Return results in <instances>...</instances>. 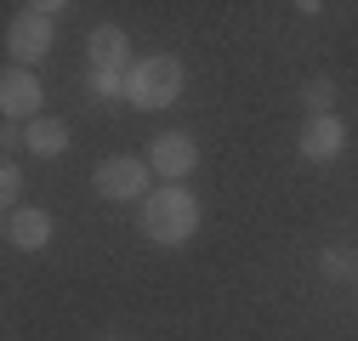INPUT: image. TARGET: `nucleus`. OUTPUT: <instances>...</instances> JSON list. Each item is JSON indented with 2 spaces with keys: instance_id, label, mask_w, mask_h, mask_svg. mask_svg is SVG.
Here are the masks:
<instances>
[{
  "instance_id": "f257e3e1",
  "label": "nucleus",
  "mask_w": 358,
  "mask_h": 341,
  "mask_svg": "<svg viewBox=\"0 0 358 341\" xmlns=\"http://www.w3.org/2000/svg\"><path fill=\"white\" fill-rule=\"evenodd\" d=\"M194 228H199V199L182 188V182H165L159 194H148L143 199V233L154 239V245H188L194 239Z\"/></svg>"
},
{
  "instance_id": "f03ea898",
  "label": "nucleus",
  "mask_w": 358,
  "mask_h": 341,
  "mask_svg": "<svg viewBox=\"0 0 358 341\" xmlns=\"http://www.w3.org/2000/svg\"><path fill=\"white\" fill-rule=\"evenodd\" d=\"M182 63H176L171 52H159V57H143L137 68H131V103L137 108H171L176 97H182Z\"/></svg>"
},
{
  "instance_id": "7ed1b4c3",
  "label": "nucleus",
  "mask_w": 358,
  "mask_h": 341,
  "mask_svg": "<svg viewBox=\"0 0 358 341\" xmlns=\"http://www.w3.org/2000/svg\"><path fill=\"white\" fill-rule=\"evenodd\" d=\"M6 52H12V68H34L40 57L52 52V17H40L34 6H23L6 23Z\"/></svg>"
},
{
  "instance_id": "20e7f679",
  "label": "nucleus",
  "mask_w": 358,
  "mask_h": 341,
  "mask_svg": "<svg viewBox=\"0 0 358 341\" xmlns=\"http://www.w3.org/2000/svg\"><path fill=\"white\" fill-rule=\"evenodd\" d=\"M92 188H97L103 199H148V165L114 154V159H103V165L92 170Z\"/></svg>"
},
{
  "instance_id": "39448f33",
  "label": "nucleus",
  "mask_w": 358,
  "mask_h": 341,
  "mask_svg": "<svg viewBox=\"0 0 358 341\" xmlns=\"http://www.w3.org/2000/svg\"><path fill=\"white\" fill-rule=\"evenodd\" d=\"M40 103H46V92H40V80H34V68H6L0 74V108H6V119L17 125H34L40 119Z\"/></svg>"
},
{
  "instance_id": "423d86ee",
  "label": "nucleus",
  "mask_w": 358,
  "mask_h": 341,
  "mask_svg": "<svg viewBox=\"0 0 358 341\" xmlns=\"http://www.w3.org/2000/svg\"><path fill=\"white\" fill-rule=\"evenodd\" d=\"M341 148H347V119H341V114H313V119L301 125V159L330 165Z\"/></svg>"
},
{
  "instance_id": "0eeeda50",
  "label": "nucleus",
  "mask_w": 358,
  "mask_h": 341,
  "mask_svg": "<svg viewBox=\"0 0 358 341\" xmlns=\"http://www.w3.org/2000/svg\"><path fill=\"white\" fill-rule=\"evenodd\" d=\"M148 165L159 170L165 182H182L188 170L199 165V148H194V137H182V131H159V137H154V154H148Z\"/></svg>"
},
{
  "instance_id": "6e6552de",
  "label": "nucleus",
  "mask_w": 358,
  "mask_h": 341,
  "mask_svg": "<svg viewBox=\"0 0 358 341\" xmlns=\"http://www.w3.org/2000/svg\"><path fill=\"white\" fill-rule=\"evenodd\" d=\"M6 239L17 245V250H46L52 245V217L40 205H17L12 217H6Z\"/></svg>"
},
{
  "instance_id": "1a4fd4ad",
  "label": "nucleus",
  "mask_w": 358,
  "mask_h": 341,
  "mask_svg": "<svg viewBox=\"0 0 358 341\" xmlns=\"http://www.w3.org/2000/svg\"><path fill=\"white\" fill-rule=\"evenodd\" d=\"M23 148H29L34 159H57V154L69 148V125L52 119V114H40L34 125H23Z\"/></svg>"
},
{
  "instance_id": "9d476101",
  "label": "nucleus",
  "mask_w": 358,
  "mask_h": 341,
  "mask_svg": "<svg viewBox=\"0 0 358 341\" xmlns=\"http://www.w3.org/2000/svg\"><path fill=\"white\" fill-rule=\"evenodd\" d=\"M85 57H92L97 68H125V29L97 23V29H92V40H85Z\"/></svg>"
},
{
  "instance_id": "9b49d317",
  "label": "nucleus",
  "mask_w": 358,
  "mask_h": 341,
  "mask_svg": "<svg viewBox=\"0 0 358 341\" xmlns=\"http://www.w3.org/2000/svg\"><path fill=\"white\" fill-rule=\"evenodd\" d=\"M301 103H307V119H313V114H330V103H336V80H330V74H313V80L301 85Z\"/></svg>"
},
{
  "instance_id": "f8f14e48",
  "label": "nucleus",
  "mask_w": 358,
  "mask_h": 341,
  "mask_svg": "<svg viewBox=\"0 0 358 341\" xmlns=\"http://www.w3.org/2000/svg\"><path fill=\"white\" fill-rule=\"evenodd\" d=\"M92 92H97V97H125V92H131V74H120V68H97V74H92Z\"/></svg>"
},
{
  "instance_id": "ddd939ff",
  "label": "nucleus",
  "mask_w": 358,
  "mask_h": 341,
  "mask_svg": "<svg viewBox=\"0 0 358 341\" xmlns=\"http://www.w3.org/2000/svg\"><path fill=\"white\" fill-rule=\"evenodd\" d=\"M17 194H23V170L6 159V170H0V199H6V205L17 210Z\"/></svg>"
},
{
  "instance_id": "4468645a",
  "label": "nucleus",
  "mask_w": 358,
  "mask_h": 341,
  "mask_svg": "<svg viewBox=\"0 0 358 341\" xmlns=\"http://www.w3.org/2000/svg\"><path fill=\"white\" fill-rule=\"evenodd\" d=\"M324 273H330V279L352 273V256H347V250H324Z\"/></svg>"
},
{
  "instance_id": "2eb2a0df",
  "label": "nucleus",
  "mask_w": 358,
  "mask_h": 341,
  "mask_svg": "<svg viewBox=\"0 0 358 341\" xmlns=\"http://www.w3.org/2000/svg\"><path fill=\"white\" fill-rule=\"evenodd\" d=\"M103 341H120V335H103Z\"/></svg>"
}]
</instances>
